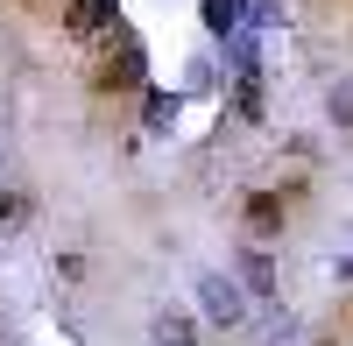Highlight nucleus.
Returning <instances> with one entry per match:
<instances>
[{
    "label": "nucleus",
    "mask_w": 353,
    "mask_h": 346,
    "mask_svg": "<svg viewBox=\"0 0 353 346\" xmlns=\"http://www.w3.org/2000/svg\"><path fill=\"white\" fill-rule=\"evenodd\" d=\"M248 290H241V276H219V269H205L198 276V318L212 325V332H241L248 325Z\"/></svg>",
    "instance_id": "f257e3e1"
},
{
    "label": "nucleus",
    "mask_w": 353,
    "mask_h": 346,
    "mask_svg": "<svg viewBox=\"0 0 353 346\" xmlns=\"http://www.w3.org/2000/svg\"><path fill=\"white\" fill-rule=\"evenodd\" d=\"M113 43H121V50L99 64V92H149V50H141V36L121 21V28H113Z\"/></svg>",
    "instance_id": "f03ea898"
},
{
    "label": "nucleus",
    "mask_w": 353,
    "mask_h": 346,
    "mask_svg": "<svg viewBox=\"0 0 353 346\" xmlns=\"http://www.w3.org/2000/svg\"><path fill=\"white\" fill-rule=\"evenodd\" d=\"M241 226H248V241H254V247L283 241V226H290L283 191H248V198H241Z\"/></svg>",
    "instance_id": "7ed1b4c3"
},
{
    "label": "nucleus",
    "mask_w": 353,
    "mask_h": 346,
    "mask_svg": "<svg viewBox=\"0 0 353 346\" xmlns=\"http://www.w3.org/2000/svg\"><path fill=\"white\" fill-rule=\"evenodd\" d=\"M121 28V0H64V36L92 43V36H113Z\"/></svg>",
    "instance_id": "20e7f679"
},
{
    "label": "nucleus",
    "mask_w": 353,
    "mask_h": 346,
    "mask_svg": "<svg viewBox=\"0 0 353 346\" xmlns=\"http://www.w3.org/2000/svg\"><path fill=\"white\" fill-rule=\"evenodd\" d=\"M233 276H241V290L254 297V304H283L276 297V262H269V247H241V254H233Z\"/></svg>",
    "instance_id": "39448f33"
},
{
    "label": "nucleus",
    "mask_w": 353,
    "mask_h": 346,
    "mask_svg": "<svg viewBox=\"0 0 353 346\" xmlns=\"http://www.w3.org/2000/svg\"><path fill=\"white\" fill-rule=\"evenodd\" d=\"M248 14H254V0H198V21H205L212 43H233L248 28Z\"/></svg>",
    "instance_id": "423d86ee"
},
{
    "label": "nucleus",
    "mask_w": 353,
    "mask_h": 346,
    "mask_svg": "<svg viewBox=\"0 0 353 346\" xmlns=\"http://www.w3.org/2000/svg\"><path fill=\"white\" fill-rule=\"evenodd\" d=\"M233 121H241V128H261V121H269V85H261V64H254V71H233Z\"/></svg>",
    "instance_id": "0eeeda50"
},
{
    "label": "nucleus",
    "mask_w": 353,
    "mask_h": 346,
    "mask_svg": "<svg viewBox=\"0 0 353 346\" xmlns=\"http://www.w3.org/2000/svg\"><path fill=\"white\" fill-rule=\"evenodd\" d=\"M176 121H184V92H163V85H149V92H141V128H149V134H170Z\"/></svg>",
    "instance_id": "6e6552de"
},
{
    "label": "nucleus",
    "mask_w": 353,
    "mask_h": 346,
    "mask_svg": "<svg viewBox=\"0 0 353 346\" xmlns=\"http://www.w3.org/2000/svg\"><path fill=\"white\" fill-rule=\"evenodd\" d=\"M198 332H205V318H191V311H156V318H149L156 346H198Z\"/></svg>",
    "instance_id": "1a4fd4ad"
},
{
    "label": "nucleus",
    "mask_w": 353,
    "mask_h": 346,
    "mask_svg": "<svg viewBox=\"0 0 353 346\" xmlns=\"http://www.w3.org/2000/svg\"><path fill=\"white\" fill-rule=\"evenodd\" d=\"M325 113H332V128H339V134H353V78H339L332 92H325Z\"/></svg>",
    "instance_id": "9d476101"
},
{
    "label": "nucleus",
    "mask_w": 353,
    "mask_h": 346,
    "mask_svg": "<svg viewBox=\"0 0 353 346\" xmlns=\"http://www.w3.org/2000/svg\"><path fill=\"white\" fill-rule=\"evenodd\" d=\"M28 219V191H8L0 184V226H21Z\"/></svg>",
    "instance_id": "9b49d317"
},
{
    "label": "nucleus",
    "mask_w": 353,
    "mask_h": 346,
    "mask_svg": "<svg viewBox=\"0 0 353 346\" xmlns=\"http://www.w3.org/2000/svg\"><path fill=\"white\" fill-rule=\"evenodd\" d=\"M283 21V0H254V14H248V28H276Z\"/></svg>",
    "instance_id": "f8f14e48"
},
{
    "label": "nucleus",
    "mask_w": 353,
    "mask_h": 346,
    "mask_svg": "<svg viewBox=\"0 0 353 346\" xmlns=\"http://www.w3.org/2000/svg\"><path fill=\"white\" fill-rule=\"evenodd\" d=\"M332 276H339V283H353V254H339V262H332Z\"/></svg>",
    "instance_id": "ddd939ff"
},
{
    "label": "nucleus",
    "mask_w": 353,
    "mask_h": 346,
    "mask_svg": "<svg viewBox=\"0 0 353 346\" xmlns=\"http://www.w3.org/2000/svg\"><path fill=\"white\" fill-rule=\"evenodd\" d=\"M318 346H339V339H318Z\"/></svg>",
    "instance_id": "4468645a"
},
{
    "label": "nucleus",
    "mask_w": 353,
    "mask_h": 346,
    "mask_svg": "<svg viewBox=\"0 0 353 346\" xmlns=\"http://www.w3.org/2000/svg\"><path fill=\"white\" fill-rule=\"evenodd\" d=\"M0 346H8V339H0Z\"/></svg>",
    "instance_id": "2eb2a0df"
}]
</instances>
